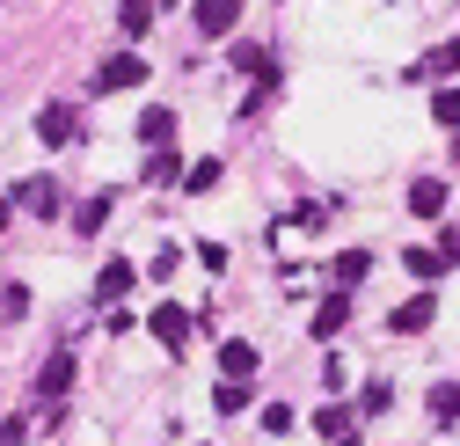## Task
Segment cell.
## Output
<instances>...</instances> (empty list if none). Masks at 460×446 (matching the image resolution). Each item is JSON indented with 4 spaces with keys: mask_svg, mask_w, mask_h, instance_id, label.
<instances>
[{
    "mask_svg": "<svg viewBox=\"0 0 460 446\" xmlns=\"http://www.w3.org/2000/svg\"><path fill=\"white\" fill-rule=\"evenodd\" d=\"M343 322H351V293H329V300L314 308V329H307V337L329 344V337H343Z\"/></svg>",
    "mask_w": 460,
    "mask_h": 446,
    "instance_id": "9",
    "label": "cell"
},
{
    "mask_svg": "<svg viewBox=\"0 0 460 446\" xmlns=\"http://www.w3.org/2000/svg\"><path fill=\"white\" fill-rule=\"evenodd\" d=\"M168 132H176V110L146 103V110H139V139H146V147H168Z\"/></svg>",
    "mask_w": 460,
    "mask_h": 446,
    "instance_id": "14",
    "label": "cell"
},
{
    "mask_svg": "<svg viewBox=\"0 0 460 446\" xmlns=\"http://www.w3.org/2000/svg\"><path fill=\"white\" fill-rule=\"evenodd\" d=\"M402 263H410L417 278H438V271H446V256H438V249H410V256H402Z\"/></svg>",
    "mask_w": 460,
    "mask_h": 446,
    "instance_id": "24",
    "label": "cell"
},
{
    "mask_svg": "<svg viewBox=\"0 0 460 446\" xmlns=\"http://www.w3.org/2000/svg\"><path fill=\"white\" fill-rule=\"evenodd\" d=\"M8 212H15V205H8V198H0V235H8Z\"/></svg>",
    "mask_w": 460,
    "mask_h": 446,
    "instance_id": "28",
    "label": "cell"
},
{
    "mask_svg": "<svg viewBox=\"0 0 460 446\" xmlns=\"http://www.w3.org/2000/svg\"><path fill=\"white\" fill-rule=\"evenodd\" d=\"M322 219H329V205H293V212H285V227H300V235H314Z\"/></svg>",
    "mask_w": 460,
    "mask_h": 446,
    "instance_id": "21",
    "label": "cell"
},
{
    "mask_svg": "<svg viewBox=\"0 0 460 446\" xmlns=\"http://www.w3.org/2000/svg\"><path fill=\"white\" fill-rule=\"evenodd\" d=\"M74 373H81V366H74V352H51V359H44V373H37V396H44V403H66V396H74Z\"/></svg>",
    "mask_w": 460,
    "mask_h": 446,
    "instance_id": "3",
    "label": "cell"
},
{
    "mask_svg": "<svg viewBox=\"0 0 460 446\" xmlns=\"http://www.w3.org/2000/svg\"><path fill=\"white\" fill-rule=\"evenodd\" d=\"M431 410H438V417H446V424H453V417H460V380H446V388H431Z\"/></svg>",
    "mask_w": 460,
    "mask_h": 446,
    "instance_id": "23",
    "label": "cell"
},
{
    "mask_svg": "<svg viewBox=\"0 0 460 446\" xmlns=\"http://www.w3.org/2000/svg\"><path fill=\"white\" fill-rule=\"evenodd\" d=\"M118 30L125 37H146L154 30V0H118Z\"/></svg>",
    "mask_w": 460,
    "mask_h": 446,
    "instance_id": "15",
    "label": "cell"
},
{
    "mask_svg": "<svg viewBox=\"0 0 460 446\" xmlns=\"http://www.w3.org/2000/svg\"><path fill=\"white\" fill-rule=\"evenodd\" d=\"M256 366H263V359H256L249 337H226V344H219V373H226V380H256Z\"/></svg>",
    "mask_w": 460,
    "mask_h": 446,
    "instance_id": "7",
    "label": "cell"
},
{
    "mask_svg": "<svg viewBox=\"0 0 460 446\" xmlns=\"http://www.w3.org/2000/svg\"><path fill=\"white\" fill-rule=\"evenodd\" d=\"M74 132H81V118H74V103H44V110H37V139H44V147H66Z\"/></svg>",
    "mask_w": 460,
    "mask_h": 446,
    "instance_id": "5",
    "label": "cell"
},
{
    "mask_svg": "<svg viewBox=\"0 0 460 446\" xmlns=\"http://www.w3.org/2000/svg\"><path fill=\"white\" fill-rule=\"evenodd\" d=\"M263 432H270V439L293 432V403H263Z\"/></svg>",
    "mask_w": 460,
    "mask_h": 446,
    "instance_id": "22",
    "label": "cell"
},
{
    "mask_svg": "<svg viewBox=\"0 0 460 446\" xmlns=\"http://www.w3.org/2000/svg\"><path fill=\"white\" fill-rule=\"evenodd\" d=\"M438 74H460V37H446V44H431L424 59H417V81H438Z\"/></svg>",
    "mask_w": 460,
    "mask_h": 446,
    "instance_id": "12",
    "label": "cell"
},
{
    "mask_svg": "<svg viewBox=\"0 0 460 446\" xmlns=\"http://www.w3.org/2000/svg\"><path fill=\"white\" fill-rule=\"evenodd\" d=\"M314 432H322V439H343V432H351V410H343V403H322V410H314Z\"/></svg>",
    "mask_w": 460,
    "mask_h": 446,
    "instance_id": "18",
    "label": "cell"
},
{
    "mask_svg": "<svg viewBox=\"0 0 460 446\" xmlns=\"http://www.w3.org/2000/svg\"><path fill=\"white\" fill-rule=\"evenodd\" d=\"M0 315L22 322V315H30V293H22V286H0Z\"/></svg>",
    "mask_w": 460,
    "mask_h": 446,
    "instance_id": "25",
    "label": "cell"
},
{
    "mask_svg": "<svg viewBox=\"0 0 460 446\" xmlns=\"http://www.w3.org/2000/svg\"><path fill=\"white\" fill-rule=\"evenodd\" d=\"M22 439H30V424H22V417H8V424H0V446H22Z\"/></svg>",
    "mask_w": 460,
    "mask_h": 446,
    "instance_id": "26",
    "label": "cell"
},
{
    "mask_svg": "<svg viewBox=\"0 0 460 446\" xmlns=\"http://www.w3.org/2000/svg\"><path fill=\"white\" fill-rule=\"evenodd\" d=\"M102 219H110V198H88V205H74V235H102Z\"/></svg>",
    "mask_w": 460,
    "mask_h": 446,
    "instance_id": "17",
    "label": "cell"
},
{
    "mask_svg": "<svg viewBox=\"0 0 460 446\" xmlns=\"http://www.w3.org/2000/svg\"><path fill=\"white\" fill-rule=\"evenodd\" d=\"M8 205H22V212H37V219H51V212H59V183H51V176H30V183H15V198Z\"/></svg>",
    "mask_w": 460,
    "mask_h": 446,
    "instance_id": "6",
    "label": "cell"
},
{
    "mask_svg": "<svg viewBox=\"0 0 460 446\" xmlns=\"http://www.w3.org/2000/svg\"><path fill=\"white\" fill-rule=\"evenodd\" d=\"M453 169H460V132H453Z\"/></svg>",
    "mask_w": 460,
    "mask_h": 446,
    "instance_id": "30",
    "label": "cell"
},
{
    "mask_svg": "<svg viewBox=\"0 0 460 446\" xmlns=\"http://www.w3.org/2000/svg\"><path fill=\"white\" fill-rule=\"evenodd\" d=\"M146 329H154V337H161L168 352H190V337H198V329H205V322H198L190 308H176V300H161V308L146 315Z\"/></svg>",
    "mask_w": 460,
    "mask_h": 446,
    "instance_id": "1",
    "label": "cell"
},
{
    "mask_svg": "<svg viewBox=\"0 0 460 446\" xmlns=\"http://www.w3.org/2000/svg\"><path fill=\"white\" fill-rule=\"evenodd\" d=\"M132 278H139V271H132V256H110V263H102V278H95V300L118 308V300L132 293Z\"/></svg>",
    "mask_w": 460,
    "mask_h": 446,
    "instance_id": "8",
    "label": "cell"
},
{
    "mask_svg": "<svg viewBox=\"0 0 460 446\" xmlns=\"http://www.w3.org/2000/svg\"><path fill=\"white\" fill-rule=\"evenodd\" d=\"M410 212H417V219H446V183H438V176H417V183H410Z\"/></svg>",
    "mask_w": 460,
    "mask_h": 446,
    "instance_id": "11",
    "label": "cell"
},
{
    "mask_svg": "<svg viewBox=\"0 0 460 446\" xmlns=\"http://www.w3.org/2000/svg\"><path fill=\"white\" fill-rule=\"evenodd\" d=\"M431 315H438V308H431V293L402 300V308H394V337H424V329H431Z\"/></svg>",
    "mask_w": 460,
    "mask_h": 446,
    "instance_id": "10",
    "label": "cell"
},
{
    "mask_svg": "<svg viewBox=\"0 0 460 446\" xmlns=\"http://www.w3.org/2000/svg\"><path fill=\"white\" fill-rule=\"evenodd\" d=\"M329 278H336V286H366V278H373V249H343L329 263Z\"/></svg>",
    "mask_w": 460,
    "mask_h": 446,
    "instance_id": "13",
    "label": "cell"
},
{
    "mask_svg": "<svg viewBox=\"0 0 460 446\" xmlns=\"http://www.w3.org/2000/svg\"><path fill=\"white\" fill-rule=\"evenodd\" d=\"M212 410H219V417H242V410H249V380H219V388H212Z\"/></svg>",
    "mask_w": 460,
    "mask_h": 446,
    "instance_id": "16",
    "label": "cell"
},
{
    "mask_svg": "<svg viewBox=\"0 0 460 446\" xmlns=\"http://www.w3.org/2000/svg\"><path fill=\"white\" fill-rule=\"evenodd\" d=\"M431 118H438L446 132H460V88H438V95H431Z\"/></svg>",
    "mask_w": 460,
    "mask_h": 446,
    "instance_id": "20",
    "label": "cell"
},
{
    "mask_svg": "<svg viewBox=\"0 0 460 446\" xmlns=\"http://www.w3.org/2000/svg\"><path fill=\"white\" fill-rule=\"evenodd\" d=\"M336 446H366V439H351V432H343V439H336Z\"/></svg>",
    "mask_w": 460,
    "mask_h": 446,
    "instance_id": "29",
    "label": "cell"
},
{
    "mask_svg": "<svg viewBox=\"0 0 460 446\" xmlns=\"http://www.w3.org/2000/svg\"><path fill=\"white\" fill-rule=\"evenodd\" d=\"M125 88H146V59L139 51H118V59L95 67V95H125Z\"/></svg>",
    "mask_w": 460,
    "mask_h": 446,
    "instance_id": "2",
    "label": "cell"
},
{
    "mask_svg": "<svg viewBox=\"0 0 460 446\" xmlns=\"http://www.w3.org/2000/svg\"><path fill=\"white\" fill-rule=\"evenodd\" d=\"M176 176H183V161L168 154V147H154V154H146V183H176Z\"/></svg>",
    "mask_w": 460,
    "mask_h": 446,
    "instance_id": "19",
    "label": "cell"
},
{
    "mask_svg": "<svg viewBox=\"0 0 460 446\" xmlns=\"http://www.w3.org/2000/svg\"><path fill=\"white\" fill-rule=\"evenodd\" d=\"M190 22H198V37H234L242 0H198V8H190Z\"/></svg>",
    "mask_w": 460,
    "mask_h": 446,
    "instance_id": "4",
    "label": "cell"
},
{
    "mask_svg": "<svg viewBox=\"0 0 460 446\" xmlns=\"http://www.w3.org/2000/svg\"><path fill=\"white\" fill-rule=\"evenodd\" d=\"M438 256H446V263H460V227H446V235H438Z\"/></svg>",
    "mask_w": 460,
    "mask_h": 446,
    "instance_id": "27",
    "label": "cell"
}]
</instances>
